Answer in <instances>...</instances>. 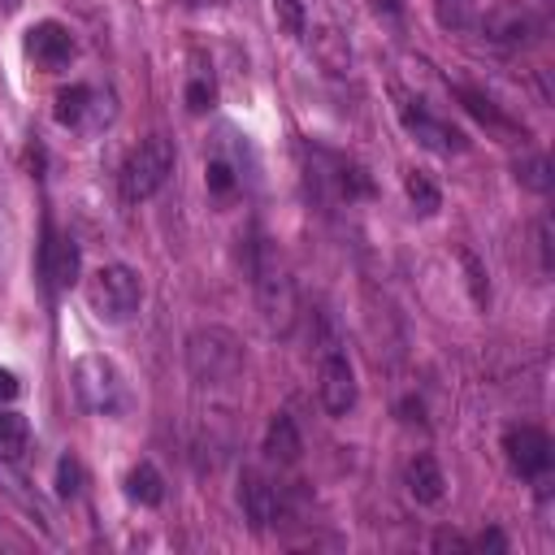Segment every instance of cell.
Here are the masks:
<instances>
[{
    "label": "cell",
    "instance_id": "25",
    "mask_svg": "<svg viewBox=\"0 0 555 555\" xmlns=\"http://www.w3.org/2000/svg\"><path fill=\"white\" fill-rule=\"evenodd\" d=\"M208 191H217V195H230L234 191V169L217 156V160H208Z\"/></svg>",
    "mask_w": 555,
    "mask_h": 555
},
{
    "label": "cell",
    "instance_id": "12",
    "mask_svg": "<svg viewBox=\"0 0 555 555\" xmlns=\"http://www.w3.org/2000/svg\"><path fill=\"white\" fill-rule=\"evenodd\" d=\"M26 52H30L43 69H61V65H69V56H74V39H69V30H65L61 22H39V26L26 30Z\"/></svg>",
    "mask_w": 555,
    "mask_h": 555
},
{
    "label": "cell",
    "instance_id": "10",
    "mask_svg": "<svg viewBox=\"0 0 555 555\" xmlns=\"http://www.w3.org/2000/svg\"><path fill=\"white\" fill-rule=\"evenodd\" d=\"M238 503H243V516H247L251 529H269V520L278 516V490L256 468L238 473Z\"/></svg>",
    "mask_w": 555,
    "mask_h": 555
},
{
    "label": "cell",
    "instance_id": "20",
    "mask_svg": "<svg viewBox=\"0 0 555 555\" xmlns=\"http://www.w3.org/2000/svg\"><path fill=\"white\" fill-rule=\"evenodd\" d=\"M516 182H525L529 191H551V160L542 156V152H529V156H520L516 160Z\"/></svg>",
    "mask_w": 555,
    "mask_h": 555
},
{
    "label": "cell",
    "instance_id": "19",
    "mask_svg": "<svg viewBox=\"0 0 555 555\" xmlns=\"http://www.w3.org/2000/svg\"><path fill=\"white\" fill-rule=\"evenodd\" d=\"M434 17L447 30H468L481 17V0H434Z\"/></svg>",
    "mask_w": 555,
    "mask_h": 555
},
{
    "label": "cell",
    "instance_id": "8",
    "mask_svg": "<svg viewBox=\"0 0 555 555\" xmlns=\"http://www.w3.org/2000/svg\"><path fill=\"white\" fill-rule=\"evenodd\" d=\"M477 22H481L486 39H494V43H529L538 35V17L520 0H499Z\"/></svg>",
    "mask_w": 555,
    "mask_h": 555
},
{
    "label": "cell",
    "instance_id": "31",
    "mask_svg": "<svg viewBox=\"0 0 555 555\" xmlns=\"http://www.w3.org/2000/svg\"><path fill=\"white\" fill-rule=\"evenodd\" d=\"M403 412H408V416H403V421H425V416H421V412H425V408H421V403H416V399H408V403H403Z\"/></svg>",
    "mask_w": 555,
    "mask_h": 555
},
{
    "label": "cell",
    "instance_id": "9",
    "mask_svg": "<svg viewBox=\"0 0 555 555\" xmlns=\"http://www.w3.org/2000/svg\"><path fill=\"white\" fill-rule=\"evenodd\" d=\"M403 126H408V130L416 134V143H421V147H429V152L451 156V152H464V147H468L464 130H455L451 121H442V117L425 113L421 104H416V108H412V104H403Z\"/></svg>",
    "mask_w": 555,
    "mask_h": 555
},
{
    "label": "cell",
    "instance_id": "6",
    "mask_svg": "<svg viewBox=\"0 0 555 555\" xmlns=\"http://www.w3.org/2000/svg\"><path fill=\"white\" fill-rule=\"evenodd\" d=\"M317 390H321V408L330 416H347L356 408V369H351V360L343 351H325L321 356Z\"/></svg>",
    "mask_w": 555,
    "mask_h": 555
},
{
    "label": "cell",
    "instance_id": "17",
    "mask_svg": "<svg viewBox=\"0 0 555 555\" xmlns=\"http://www.w3.org/2000/svg\"><path fill=\"white\" fill-rule=\"evenodd\" d=\"M403 191H408V199H412V208H416L421 217H429V212L442 208V195H438V186H434V178H429L425 169H408Z\"/></svg>",
    "mask_w": 555,
    "mask_h": 555
},
{
    "label": "cell",
    "instance_id": "13",
    "mask_svg": "<svg viewBox=\"0 0 555 555\" xmlns=\"http://www.w3.org/2000/svg\"><path fill=\"white\" fill-rule=\"evenodd\" d=\"M408 494H412L416 503H425V507L442 503L447 477H442V468H438L434 455H412V460H408Z\"/></svg>",
    "mask_w": 555,
    "mask_h": 555
},
{
    "label": "cell",
    "instance_id": "29",
    "mask_svg": "<svg viewBox=\"0 0 555 555\" xmlns=\"http://www.w3.org/2000/svg\"><path fill=\"white\" fill-rule=\"evenodd\" d=\"M477 546H490V551H503L507 542H503V533H499V529H490V533H481V538H477Z\"/></svg>",
    "mask_w": 555,
    "mask_h": 555
},
{
    "label": "cell",
    "instance_id": "16",
    "mask_svg": "<svg viewBox=\"0 0 555 555\" xmlns=\"http://www.w3.org/2000/svg\"><path fill=\"white\" fill-rule=\"evenodd\" d=\"M95 91L87 87V82H74V87H65L61 95H56V121L61 126H82V117L95 108Z\"/></svg>",
    "mask_w": 555,
    "mask_h": 555
},
{
    "label": "cell",
    "instance_id": "14",
    "mask_svg": "<svg viewBox=\"0 0 555 555\" xmlns=\"http://www.w3.org/2000/svg\"><path fill=\"white\" fill-rule=\"evenodd\" d=\"M299 451H304V438H299L295 421H291L286 412H278V416L269 421V429H264V455H269L273 464H295Z\"/></svg>",
    "mask_w": 555,
    "mask_h": 555
},
{
    "label": "cell",
    "instance_id": "21",
    "mask_svg": "<svg viewBox=\"0 0 555 555\" xmlns=\"http://www.w3.org/2000/svg\"><path fill=\"white\" fill-rule=\"evenodd\" d=\"M78 490H82V464L74 455H61L56 460V494L61 499H74Z\"/></svg>",
    "mask_w": 555,
    "mask_h": 555
},
{
    "label": "cell",
    "instance_id": "30",
    "mask_svg": "<svg viewBox=\"0 0 555 555\" xmlns=\"http://www.w3.org/2000/svg\"><path fill=\"white\" fill-rule=\"evenodd\" d=\"M434 546H438V551H447V546H451V551H464V538H455V533H438Z\"/></svg>",
    "mask_w": 555,
    "mask_h": 555
},
{
    "label": "cell",
    "instance_id": "18",
    "mask_svg": "<svg viewBox=\"0 0 555 555\" xmlns=\"http://www.w3.org/2000/svg\"><path fill=\"white\" fill-rule=\"evenodd\" d=\"M26 447H30V425H26V416L0 412V455H4V460H22Z\"/></svg>",
    "mask_w": 555,
    "mask_h": 555
},
{
    "label": "cell",
    "instance_id": "15",
    "mask_svg": "<svg viewBox=\"0 0 555 555\" xmlns=\"http://www.w3.org/2000/svg\"><path fill=\"white\" fill-rule=\"evenodd\" d=\"M126 494H130L134 503H143V507H160V503H165V477L156 473V464L139 460V464L126 473Z\"/></svg>",
    "mask_w": 555,
    "mask_h": 555
},
{
    "label": "cell",
    "instance_id": "5",
    "mask_svg": "<svg viewBox=\"0 0 555 555\" xmlns=\"http://www.w3.org/2000/svg\"><path fill=\"white\" fill-rule=\"evenodd\" d=\"M256 295H260L264 325L278 330V334H286L291 321H295V286H291V278L273 260H260L256 264Z\"/></svg>",
    "mask_w": 555,
    "mask_h": 555
},
{
    "label": "cell",
    "instance_id": "22",
    "mask_svg": "<svg viewBox=\"0 0 555 555\" xmlns=\"http://www.w3.org/2000/svg\"><path fill=\"white\" fill-rule=\"evenodd\" d=\"M455 95L464 100V108H468L473 117H481V121H490V126H503V117H499V108H494V104H490V100H486L481 91H473V87H460Z\"/></svg>",
    "mask_w": 555,
    "mask_h": 555
},
{
    "label": "cell",
    "instance_id": "27",
    "mask_svg": "<svg viewBox=\"0 0 555 555\" xmlns=\"http://www.w3.org/2000/svg\"><path fill=\"white\" fill-rule=\"evenodd\" d=\"M538 247H542V269L551 273V225L546 221L538 225Z\"/></svg>",
    "mask_w": 555,
    "mask_h": 555
},
{
    "label": "cell",
    "instance_id": "4",
    "mask_svg": "<svg viewBox=\"0 0 555 555\" xmlns=\"http://www.w3.org/2000/svg\"><path fill=\"white\" fill-rule=\"evenodd\" d=\"M74 390H78V403L87 412H100V416H113L121 408V377L117 369L104 360V356H82L74 360Z\"/></svg>",
    "mask_w": 555,
    "mask_h": 555
},
{
    "label": "cell",
    "instance_id": "3",
    "mask_svg": "<svg viewBox=\"0 0 555 555\" xmlns=\"http://www.w3.org/2000/svg\"><path fill=\"white\" fill-rule=\"evenodd\" d=\"M87 299H91V308H95L104 321L121 325V321H130V317L139 312V304H143V282H139V273H134L130 264H104V269L91 273Z\"/></svg>",
    "mask_w": 555,
    "mask_h": 555
},
{
    "label": "cell",
    "instance_id": "26",
    "mask_svg": "<svg viewBox=\"0 0 555 555\" xmlns=\"http://www.w3.org/2000/svg\"><path fill=\"white\" fill-rule=\"evenodd\" d=\"M464 269H468V286H473V299H477V304H486V299H490V286L481 282V264H477L468 251H464Z\"/></svg>",
    "mask_w": 555,
    "mask_h": 555
},
{
    "label": "cell",
    "instance_id": "24",
    "mask_svg": "<svg viewBox=\"0 0 555 555\" xmlns=\"http://www.w3.org/2000/svg\"><path fill=\"white\" fill-rule=\"evenodd\" d=\"M208 104H212V78L195 74V78L186 82V108H191V113H204Z\"/></svg>",
    "mask_w": 555,
    "mask_h": 555
},
{
    "label": "cell",
    "instance_id": "2",
    "mask_svg": "<svg viewBox=\"0 0 555 555\" xmlns=\"http://www.w3.org/2000/svg\"><path fill=\"white\" fill-rule=\"evenodd\" d=\"M169 173H173V147H169V139L165 134H147V139H139V147L121 165V195L130 204L152 199L169 182Z\"/></svg>",
    "mask_w": 555,
    "mask_h": 555
},
{
    "label": "cell",
    "instance_id": "23",
    "mask_svg": "<svg viewBox=\"0 0 555 555\" xmlns=\"http://www.w3.org/2000/svg\"><path fill=\"white\" fill-rule=\"evenodd\" d=\"M273 13L286 35H304V0H273Z\"/></svg>",
    "mask_w": 555,
    "mask_h": 555
},
{
    "label": "cell",
    "instance_id": "1",
    "mask_svg": "<svg viewBox=\"0 0 555 555\" xmlns=\"http://www.w3.org/2000/svg\"><path fill=\"white\" fill-rule=\"evenodd\" d=\"M243 343L225 325H199L186 338V369L199 386H230L243 377Z\"/></svg>",
    "mask_w": 555,
    "mask_h": 555
},
{
    "label": "cell",
    "instance_id": "28",
    "mask_svg": "<svg viewBox=\"0 0 555 555\" xmlns=\"http://www.w3.org/2000/svg\"><path fill=\"white\" fill-rule=\"evenodd\" d=\"M13 395H17V377L9 369H0V403H9Z\"/></svg>",
    "mask_w": 555,
    "mask_h": 555
},
{
    "label": "cell",
    "instance_id": "32",
    "mask_svg": "<svg viewBox=\"0 0 555 555\" xmlns=\"http://www.w3.org/2000/svg\"><path fill=\"white\" fill-rule=\"evenodd\" d=\"M0 9H4V13H17V9H22V0H0Z\"/></svg>",
    "mask_w": 555,
    "mask_h": 555
},
{
    "label": "cell",
    "instance_id": "7",
    "mask_svg": "<svg viewBox=\"0 0 555 555\" xmlns=\"http://www.w3.org/2000/svg\"><path fill=\"white\" fill-rule=\"evenodd\" d=\"M503 451L520 477H542L551 468V438L538 425H512L503 434Z\"/></svg>",
    "mask_w": 555,
    "mask_h": 555
},
{
    "label": "cell",
    "instance_id": "11",
    "mask_svg": "<svg viewBox=\"0 0 555 555\" xmlns=\"http://www.w3.org/2000/svg\"><path fill=\"white\" fill-rule=\"evenodd\" d=\"M39 264H43V278H48L52 291H69L78 282V264H82L78 260V243L65 238V234H56V230H48V243H43Z\"/></svg>",
    "mask_w": 555,
    "mask_h": 555
}]
</instances>
